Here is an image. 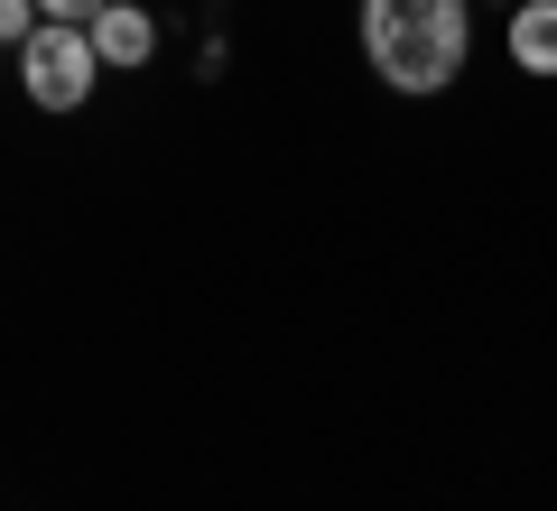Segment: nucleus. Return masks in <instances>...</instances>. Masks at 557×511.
I'll list each match as a JSON object with an SVG mask.
<instances>
[{
    "mask_svg": "<svg viewBox=\"0 0 557 511\" xmlns=\"http://www.w3.org/2000/svg\"><path fill=\"white\" fill-rule=\"evenodd\" d=\"M94 57L102 65H149L159 57V20H149L139 0H112V10L94 20Z\"/></svg>",
    "mask_w": 557,
    "mask_h": 511,
    "instance_id": "nucleus-3",
    "label": "nucleus"
},
{
    "mask_svg": "<svg viewBox=\"0 0 557 511\" xmlns=\"http://www.w3.org/2000/svg\"><path fill=\"white\" fill-rule=\"evenodd\" d=\"M38 38V0H0V47H28Z\"/></svg>",
    "mask_w": 557,
    "mask_h": 511,
    "instance_id": "nucleus-5",
    "label": "nucleus"
},
{
    "mask_svg": "<svg viewBox=\"0 0 557 511\" xmlns=\"http://www.w3.org/2000/svg\"><path fill=\"white\" fill-rule=\"evenodd\" d=\"M112 0H38V20H57V28H94Z\"/></svg>",
    "mask_w": 557,
    "mask_h": 511,
    "instance_id": "nucleus-6",
    "label": "nucleus"
},
{
    "mask_svg": "<svg viewBox=\"0 0 557 511\" xmlns=\"http://www.w3.org/2000/svg\"><path fill=\"white\" fill-rule=\"evenodd\" d=\"M511 65L557 75V0H511Z\"/></svg>",
    "mask_w": 557,
    "mask_h": 511,
    "instance_id": "nucleus-4",
    "label": "nucleus"
},
{
    "mask_svg": "<svg viewBox=\"0 0 557 511\" xmlns=\"http://www.w3.org/2000/svg\"><path fill=\"white\" fill-rule=\"evenodd\" d=\"M362 57L391 94H446L474 57L465 0H362Z\"/></svg>",
    "mask_w": 557,
    "mask_h": 511,
    "instance_id": "nucleus-1",
    "label": "nucleus"
},
{
    "mask_svg": "<svg viewBox=\"0 0 557 511\" xmlns=\"http://www.w3.org/2000/svg\"><path fill=\"white\" fill-rule=\"evenodd\" d=\"M94 75H102L94 28H57V20H38V38L20 47V84H28V102H38V112H75V102L94 94Z\"/></svg>",
    "mask_w": 557,
    "mask_h": 511,
    "instance_id": "nucleus-2",
    "label": "nucleus"
}]
</instances>
